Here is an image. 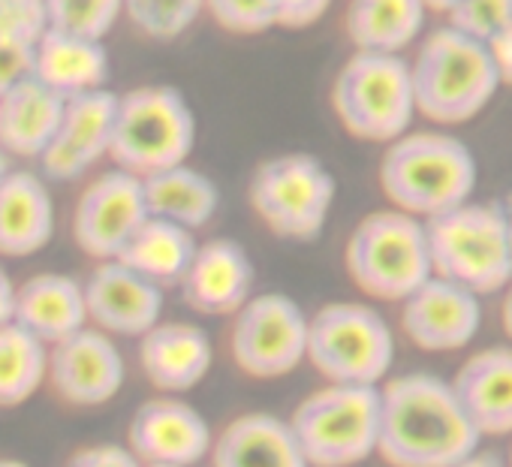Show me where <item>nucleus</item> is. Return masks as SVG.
<instances>
[{
  "label": "nucleus",
  "instance_id": "f257e3e1",
  "mask_svg": "<svg viewBox=\"0 0 512 467\" xmlns=\"http://www.w3.org/2000/svg\"><path fill=\"white\" fill-rule=\"evenodd\" d=\"M479 431L437 374H404L380 386L377 455L389 467H452L479 449Z\"/></svg>",
  "mask_w": 512,
  "mask_h": 467
},
{
  "label": "nucleus",
  "instance_id": "f03ea898",
  "mask_svg": "<svg viewBox=\"0 0 512 467\" xmlns=\"http://www.w3.org/2000/svg\"><path fill=\"white\" fill-rule=\"evenodd\" d=\"M380 187L398 211L428 220L470 202L476 160L470 148L449 133H404L389 142L380 160Z\"/></svg>",
  "mask_w": 512,
  "mask_h": 467
},
{
  "label": "nucleus",
  "instance_id": "7ed1b4c3",
  "mask_svg": "<svg viewBox=\"0 0 512 467\" xmlns=\"http://www.w3.org/2000/svg\"><path fill=\"white\" fill-rule=\"evenodd\" d=\"M410 82L416 112L443 127L476 118L500 85L485 46L449 25L425 37Z\"/></svg>",
  "mask_w": 512,
  "mask_h": 467
},
{
  "label": "nucleus",
  "instance_id": "20e7f679",
  "mask_svg": "<svg viewBox=\"0 0 512 467\" xmlns=\"http://www.w3.org/2000/svg\"><path fill=\"white\" fill-rule=\"evenodd\" d=\"M196 145V115L172 85H142L118 97L109 157L115 169L148 178L187 163Z\"/></svg>",
  "mask_w": 512,
  "mask_h": 467
},
{
  "label": "nucleus",
  "instance_id": "39448f33",
  "mask_svg": "<svg viewBox=\"0 0 512 467\" xmlns=\"http://www.w3.org/2000/svg\"><path fill=\"white\" fill-rule=\"evenodd\" d=\"M431 272L473 296H488L512 284V260L500 205L461 202L422 220Z\"/></svg>",
  "mask_w": 512,
  "mask_h": 467
},
{
  "label": "nucleus",
  "instance_id": "423d86ee",
  "mask_svg": "<svg viewBox=\"0 0 512 467\" xmlns=\"http://www.w3.org/2000/svg\"><path fill=\"white\" fill-rule=\"evenodd\" d=\"M350 281L371 299L404 302L431 272L425 223L398 208L362 217L344 251Z\"/></svg>",
  "mask_w": 512,
  "mask_h": 467
},
{
  "label": "nucleus",
  "instance_id": "0eeeda50",
  "mask_svg": "<svg viewBox=\"0 0 512 467\" xmlns=\"http://www.w3.org/2000/svg\"><path fill=\"white\" fill-rule=\"evenodd\" d=\"M290 428L311 467H353L377 452L380 386L329 383L293 410Z\"/></svg>",
  "mask_w": 512,
  "mask_h": 467
},
{
  "label": "nucleus",
  "instance_id": "6e6552de",
  "mask_svg": "<svg viewBox=\"0 0 512 467\" xmlns=\"http://www.w3.org/2000/svg\"><path fill=\"white\" fill-rule=\"evenodd\" d=\"M335 193V175L317 157L302 151L263 160L253 169L247 187L253 214L287 242L320 239Z\"/></svg>",
  "mask_w": 512,
  "mask_h": 467
},
{
  "label": "nucleus",
  "instance_id": "1a4fd4ad",
  "mask_svg": "<svg viewBox=\"0 0 512 467\" xmlns=\"http://www.w3.org/2000/svg\"><path fill=\"white\" fill-rule=\"evenodd\" d=\"M341 127L362 142H395L407 133L416 103L410 64L401 55L356 52L332 85Z\"/></svg>",
  "mask_w": 512,
  "mask_h": 467
},
{
  "label": "nucleus",
  "instance_id": "9d476101",
  "mask_svg": "<svg viewBox=\"0 0 512 467\" xmlns=\"http://www.w3.org/2000/svg\"><path fill=\"white\" fill-rule=\"evenodd\" d=\"M308 362L347 386H380L395 362V335L368 305L332 302L308 317Z\"/></svg>",
  "mask_w": 512,
  "mask_h": 467
},
{
  "label": "nucleus",
  "instance_id": "9b49d317",
  "mask_svg": "<svg viewBox=\"0 0 512 467\" xmlns=\"http://www.w3.org/2000/svg\"><path fill=\"white\" fill-rule=\"evenodd\" d=\"M229 356L247 377L275 380L308 359V314L284 293L250 296L229 329Z\"/></svg>",
  "mask_w": 512,
  "mask_h": 467
},
{
  "label": "nucleus",
  "instance_id": "f8f14e48",
  "mask_svg": "<svg viewBox=\"0 0 512 467\" xmlns=\"http://www.w3.org/2000/svg\"><path fill=\"white\" fill-rule=\"evenodd\" d=\"M145 217L148 205L142 178L124 169H109L82 190L73 211V239L97 263L115 260Z\"/></svg>",
  "mask_w": 512,
  "mask_h": 467
},
{
  "label": "nucleus",
  "instance_id": "ddd939ff",
  "mask_svg": "<svg viewBox=\"0 0 512 467\" xmlns=\"http://www.w3.org/2000/svg\"><path fill=\"white\" fill-rule=\"evenodd\" d=\"M124 377L127 365L115 338L94 326H85L49 347L46 380L70 407L109 404L121 392Z\"/></svg>",
  "mask_w": 512,
  "mask_h": 467
},
{
  "label": "nucleus",
  "instance_id": "4468645a",
  "mask_svg": "<svg viewBox=\"0 0 512 467\" xmlns=\"http://www.w3.org/2000/svg\"><path fill=\"white\" fill-rule=\"evenodd\" d=\"M211 443L208 419L175 395L139 404L127 428V446L145 467H193L208 458Z\"/></svg>",
  "mask_w": 512,
  "mask_h": 467
},
{
  "label": "nucleus",
  "instance_id": "2eb2a0df",
  "mask_svg": "<svg viewBox=\"0 0 512 467\" xmlns=\"http://www.w3.org/2000/svg\"><path fill=\"white\" fill-rule=\"evenodd\" d=\"M88 326L112 338H142L163 317V287L118 260H100L82 284Z\"/></svg>",
  "mask_w": 512,
  "mask_h": 467
},
{
  "label": "nucleus",
  "instance_id": "dca6fc26",
  "mask_svg": "<svg viewBox=\"0 0 512 467\" xmlns=\"http://www.w3.org/2000/svg\"><path fill=\"white\" fill-rule=\"evenodd\" d=\"M115 106L118 94L106 88L70 97L49 148L40 154L43 178L76 181L91 172L103 157H109Z\"/></svg>",
  "mask_w": 512,
  "mask_h": 467
},
{
  "label": "nucleus",
  "instance_id": "f3484780",
  "mask_svg": "<svg viewBox=\"0 0 512 467\" xmlns=\"http://www.w3.org/2000/svg\"><path fill=\"white\" fill-rule=\"evenodd\" d=\"M482 326L479 296L431 275L401 302L404 335L428 353H449L467 347Z\"/></svg>",
  "mask_w": 512,
  "mask_h": 467
},
{
  "label": "nucleus",
  "instance_id": "a211bd4d",
  "mask_svg": "<svg viewBox=\"0 0 512 467\" xmlns=\"http://www.w3.org/2000/svg\"><path fill=\"white\" fill-rule=\"evenodd\" d=\"M253 260L232 239H211L196 245V254L178 281L181 299L190 311L205 317H232L253 296Z\"/></svg>",
  "mask_w": 512,
  "mask_h": 467
},
{
  "label": "nucleus",
  "instance_id": "6ab92c4d",
  "mask_svg": "<svg viewBox=\"0 0 512 467\" xmlns=\"http://www.w3.org/2000/svg\"><path fill=\"white\" fill-rule=\"evenodd\" d=\"M214 362V344L196 323H157L139 338V365L145 380L163 392L178 395L205 380Z\"/></svg>",
  "mask_w": 512,
  "mask_h": 467
},
{
  "label": "nucleus",
  "instance_id": "aec40b11",
  "mask_svg": "<svg viewBox=\"0 0 512 467\" xmlns=\"http://www.w3.org/2000/svg\"><path fill=\"white\" fill-rule=\"evenodd\" d=\"M211 467H311L290 419L275 413H241L211 443Z\"/></svg>",
  "mask_w": 512,
  "mask_h": 467
},
{
  "label": "nucleus",
  "instance_id": "412c9836",
  "mask_svg": "<svg viewBox=\"0 0 512 467\" xmlns=\"http://www.w3.org/2000/svg\"><path fill=\"white\" fill-rule=\"evenodd\" d=\"M452 392L479 437L512 434V347H488L452 377Z\"/></svg>",
  "mask_w": 512,
  "mask_h": 467
},
{
  "label": "nucleus",
  "instance_id": "4be33fe9",
  "mask_svg": "<svg viewBox=\"0 0 512 467\" xmlns=\"http://www.w3.org/2000/svg\"><path fill=\"white\" fill-rule=\"evenodd\" d=\"M55 236V202L43 175L13 169L0 181V257H31Z\"/></svg>",
  "mask_w": 512,
  "mask_h": 467
},
{
  "label": "nucleus",
  "instance_id": "5701e85b",
  "mask_svg": "<svg viewBox=\"0 0 512 467\" xmlns=\"http://www.w3.org/2000/svg\"><path fill=\"white\" fill-rule=\"evenodd\" d=\"M22 329L40 338L46 347L70 338L88 326L85 290L76 278L61 272H43L16 287V317Z\"/></svg>",
  "mask_w": 512,
  "mask_h": 467
},
{
  "label": "nucleus",
  "instance_id": "b1692460",
  "mask_svg": "<svg viewBox=\"0 0 512 467\" xmlns=\"http://www.w3.org/2000/svg\"><path fill=\"white\" fill-rule=\"evenodd\" d=\"M67 97L46 88L40 79H25L0 94V148L10 157L40 160L49 148Z\"/></svg>",
  "mask_w": 512,
  "mask_h": 467
},
{
  "label": "nucleus",
  "instance_id": "393cba45",
  "mask_svg": "<svg viewBox=\"0 0 512 467\" xmlns=\"http://www.w3.org/2000/svg\"><path fill=\"white\" fill-rule=\"evenodd\" d=\"M34 79L67 100L100 91L109 79V52L103 40L46 28L34 46Z\"/></svg>",
  "mask_w": 512,
  "mask_h": 467
},
{
  "label": "nucleus",
  "instance_id": "a878e982",
  "mask_svg": "<svg viewBox=\"0 0 512 467\" xmlns=\"http://www.w3.org/2000/svg\"><path fill=\"white\" fill-rule=\"evenodd\" d=\"M193 254H196L193 229L148 214L115 260L157 287H172L184 278Z\"/></svg>",
  "mask_w": 512,
  "mask_h": 467
},
{
  "label": "nucleus",
  "instance_id": "bb28decb",
  "mask_svg": "<svg viewBox=\"0 0 512 467\" xmlns=\"http://www.w3.org/2000/svg\"><path fill=\"white\" fill-rule=\"evenodd\" d=\"M142 190H145L148 214L172 220L184 229L208 226L220 208L217 184L205 172L187 163H178V166H169L163 172L142 178Z\"/></svg>",
  "mask_w": 512,
  "mask_h": 467
},
{
  "label": "nucleus",
  "instance_id": "cd10ccee",
  "mask_svg": "<svg viewBox=\"0 0 512 467\" xmlns=\"http://www.w3.org/2000/svg\"><path fill=\"white\" fill-rule=\"evenodd\" d=\"M419 0H350L344 28L356 52L401 55L422 31Z\"/></svg>",
  "mask_w": 512,
  "mask_h": 467
},
{
  "label": "nucleus",
  "instance_id": "c85d7f7f",
  "mask_svg": "<svg viewBox=\"0 0 512 467\" xmlns=\"http://www.w3.org/2000/svg\"><path fill=\"white\" fill-rule=\"evenodd\" d=\"M49 347L19 323L0 326V407H19L46 383Z\"/></svg>",
  "mask_w": 512,
  "mask_h": 467
},
{
  "label": "nucleus",
  "instance_id": "c756f323",
  "mask_svg": "<svg viewBox=\"0 0 512 467\" xmlns=\"http://www.w3.org/2000/svg\"><path fill=\"white\" fill-rule=\"evenodd\" d=\"M202 0H124V16L148 40L181 37L202 13Z\"/></svg>",
  "mask_w": 512,
  "mask_h": 467
},
{
  "label": "nucleus",
  "instance_id": "7c9ffc66",
  "mask_svg": "<svg viewBox=\"0 0 512 467\" xmlns=\"http://www.w3.org/2000/svg\"><path fill=\"white\" fill-rule=\"evenodd\" d=\"M121 13L124 0H46L49 28L91 40H103Z\"/></svg>",
  "mask_w": 512,
  "mask_h": 467
},
{
  "label": "nucleus",
  "instance_id": "2f4dec72",
  "mask_svg": "<svg viewBox=\"0 0 512 467\" xmlns=\"http://www.w3.org/2000/svg\"><path fill=\"white\" fill-rule=\"evenodd\" d=\"M446 16L449 28L467 34L476 43H485L512 25V0H458Z\"/></svg>",
  "mask_w": 512,
  "mask_h": 467
},
{
  "label": "nucleus",
  "instance_id": "473e14b6",
  "mask_svg": "<svg viewBox=\"0 0 512 467\" xmlns=\"http://www.w3.org/2000/svg\"><path fill=\"white\" fill-rule=\"evenodd\" d=\"M202 7L229 34H263L275 25L272 0H202Z\"/></svg>",
  "mask_w": 512,
  "mask_h": 467
},
{
  "label": "nucleus",
  "instance_id": "72a5a7b5",
  "mask_svg": "<svg viewBox=\"0 0 512 467\" xmlns=\"http://www.w3.org/2000/svg\"><path fill=\"white\" fill-rule=\"evenodd\" d=\"M46 28V0H0V40L37 43Z\"/></svg>",
  "mask_w": 512,
  "mask_h": 467
},
{
  "label": "nucleus",
  "instance_id": "f704fd0d",
  "mask_svg": "<svg viewBox=\"0 0 512 467\" xmlns=\"http://www.w3.org/2000/svg\"><path fill=\"white\" fill-rule=\"evenodd\" d=\"M34 46L25 40H0V94L34 76Z\"/></svg>",
  "mask_w": 512,
  "mask_h": 467
},
{
  "label": "nucleus",
  "instance_id": "c9c22d12",
  "mask_svg": "<svg viewBox=\"0 0 512 467\" xmlns=\"http://www.w3.org/2000/svg\"><path fill=\"white\" fill-rule=\"evenodd\" d=\"M64 467H145V464L130 452V446L94 443V446H85V449L73 452Z\"/></svg>",
  "mask_w": 512,
  "mask_h": 467
},
{
  "label": "nucleus",
  "instance_id": "e433bc0d",
  "mask_svg": "<svg viewBox=\"0 0 512 467\" xmlns=\"http://www.w3.org/2000/svg\"><path fill=\"white\" fill-rule=\"evenodd\" d=\"M272 7H275V25L311 28L329 13L332 0H272Z\"/></svg>",
  "mask_w": 512,
  "mask_h": 467
},
{
  "label": "nucleus",
  "instance_id": "4c0bfd02",
  "mask_svg": "<svg viewBox=\"0 0 512 467\" xmlns=\"http://www.w3.org/2000/svg\"><path fill=\"white\" fill-rule=\"evenodd\" d=\"M488 58H491V67L497 73V82L500 85H512V25L497 31L491 40L482 43Z\"/></svg>",
  "mask_w": 512,
  "mask_h": 467
},
{
  "label": "nucleus",
  "instance_id": "58836bf2",
  "mask_svg": "<svg viewBox=\"0 0 512 467\" xmlns=\"http://www.w3.org/2000/svg\"><path fill=\"white\" fill-rule=\"evenodd\" d=\"M16 317V284L7 275V269L0 266V326L13 323Z\"/></svg>",
  "mask_w": 512,
  "mask_h": 467
},
{
  "label": "nucleus",
  "instance_id": "ea45409f",
  "mask_svg": "<svg viewBox=\"0 0 512 467\" xmlns=\"http://www.w3.org/2000/svg\"><path fill=\"white\" fill-rule=\"evenodd\" d=\"M452 467H506V464L497 461V455H491V452H473V455H467L464 461H458Z\"/></svg>",
  "mask_w": 512,
  "mask_h": 467
},
{
  "label": "nucleus",
  "instance_id": "a19ab883",
  "mask_svg": "<svg viewBox=\"0 0 512 467\" xmlns=\"http://www.w3.org/2000/svg\"><path fill=\"white\" fill-rule=\"evenodd\" d=\"M500 214H503V226H506V245H509V260H512V193L500 202Z\"/></svg>",
  "mask_w": 512,
  "mask_h": 467
},
{
  "label": "nucleus",
  "instance_id": "79ce46f5",
  "mask_svg": "<svg viewBox=\"0 0 512 467\" xmlns=\"http://www.w3.org/2000/svg\"><path fill=\"white\" fill-rule=\"evenodd\" d=\"M500 317H503V329H506V335L512 338V284H509V290H506V299H503V311H500Z\"/></svg>",
  "mask_w": 512,
  "mask_h": 467
},
{
  "label": "nucleus",
  "instance_id": "37998d69",
  "mask_svg": "<svg viewBox=\"0 0 512 467\" xmlns=\"http://www.w3.org/2000/svg\"><path fill=\"white\" fill-rule=\"evenodd\" d=\"M419 4L425 7V10H431V13H449L458 0H419Z\"/></svg>",
  "mask_w": 512,
  "mask_h": 467
},
{
  "label": "nucleus",
  "instance_id": "c03bdc74",
  "mask_svg": "<svg viewBox=\"0 0 512 467\" xmlns=\"http://www.w3.org/2000/svg\"><path fill=\"white\" fill-rule=\"evenodd\" d=\"M13 172V163H10V154L4 151V148H0V181H4L7 175Z\"/></svg>",
  "mask_w": 512,
  "mask_h": 467
},
{
  "label": "nucleus",
  "instance_id": "a18cd8bd",
  "mask_svg": "<svg viewBox=\"0 0 512 467\" xmlns=\"http://www.w3.org/2000/svg\"><path fill=\"white\" fill-rule=\"evenodd\" d=\"M0 467H28V464L19 458H0Z\"/></svg>",
  "mask_w": 512,
  "mask_h": 467
},
{
  "label": "nucleus",
  "instance_id": "49530a36",
  "mask_svg": "<svg viewBox=\"0 0 512 467\" xmlns=\"http://www.w3.org/2000/svg\"><path fill=\"white\" fill-rule=\"evenodd\" d=\"M509 467H512V452H509Z\"/></svg>",
  "mask_w": 512,
  "mask_h": 467
}]
</instances>
